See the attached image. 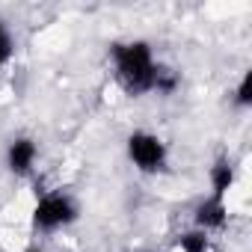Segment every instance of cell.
Wrapping results in <instances>:
<instances>
[{"label": "cell", "instance_id": "obj_1", "mask_svg": "<svg viewBox=\"0 0 252 252\" xmlns=\"http://www.w3.org/2000/svg\"><path fill=\"white\" fill-rule=\"evenodd\" d=\"M110 57L116 63V80L128 95H143L155 92L158 80V63L152 57L149 42H116L110 48Z\"/></svg>", "mask_w": 252, "mask_h": 252}, {"label": "cell", "instance_id": "obj_2", "mask_svg": "<svg viewBox=\"0 0 252 252\" xmlns=\"http://www.w3.org/2000/svg\"><path fill=\"white\" fill-rule=\"evenodd\" d=\"M128 158L140 172H149V175L166 169V146L160 137L149 131H134L128 137Z\"/></svg>", "mask_w": 252, "mask_h": 252}, {"label": "cell", "instance_id": "obj_3", "mask_svg": "<svg viewBox=\"0 0 252 252\" xmlns=\"http://www.w3.org/2000/svg\"><path fill=\"white\" fill-rule=\"evenodd\" d=\"M74 220H77V205L65 193H48L33 208V228H39V231H54Z\"/></svg>", "mask_w": 252, "mask_h": 252}, {"label": "cell", "instance_id": "obj_4", "mask_svg": "<svg viewBox=\"0 0 252 252\" xmlns=\"http://www.w3.org/2000/svg\"><path fill=\"white\" fill-rule=\"evenodd\" d=\"M36 155H39V149H36V143H33L30 137L12 140L9 149H6V166H9V172L27 175V172L33 169V163H36Z\"/></svg>", "mask_w": 252, "mask_h": 252}, {"label": "cell", "instance_id": "obj_5", "mask_svg": "<svg viewBox=\"0 0 252 252\" xmlns=\"http://www.w3.org/2000/svg\"><path fill=\"white\" fill-rule=\"evenodd\" d=\"M225 220H228V208H225V199H220V196H208V199L196 208V228H199V231L222 228Z\"/></svg>", "mask_w": 252, "mask_h": 252}, {"label": "cell", "instance_id": "obj_6", "mask_svg": "<svg viewBox=\"0 0 252 252\" xmlns=\"http://www.w3.org/2000/svg\"><path fill=\"white\" fill-rule=\"evenodd\" d=\"M234 184V166L225 160V158H220L214 166H211V196H220V199H225V193H228V187Z\"/></svg>", "mask_w": 252, "mask_h": 252}, {"label": "cell", "instance_id": "obj_7", "mask_svg": "<svg viewBox=\"0 0 252 252\" xmlns=\"http://www.w3.org/2000/svg\"><path fill=\"white\" fill-rule=\"evenodd\" d=\"M178 246H181V252H211L208 231H199V228L184 231V234L178 237Z\"/></svg>", "mask_w": 252, "mask_h": 252}, {"label": "cell", "instance_id": "obj_8", "mask_svg": "<svg viewBox=\"0 0 252 252\" xmlns=\"http://www.w3.org/2000/svg\"><path fill=\"white\" fill-rule=\"evenodd\" d=\"M12 54H15V42H12V33H9V27L0 21V65H6L9 60H12Z\"/></svg>", "mask_w": 252, "mask_h": 252}, {"label": "cell", "instance_id": "obj_9", "mask_svg": "<svg viewBox=\"0 0 252 252\" xmlns=\"http://www.w3.org/2000/svg\"><path fill=\"white\" fill-rule=\"evenodd\" d=\"M234 104L237 107H249L252 104V71H246L237 83V92H234Z\"/></svg>", "mask_w": 252, "mask_h": 252}, {"label": "cell", "instance_id": "obj_10", "mask_svg": "<svg viewBox=\"0 0 252 252\" xmlns=\"http://www.w3.org/2000/svg\"><path fill=\"white\" fill-rule=\"evenodd\" d=\"M30 252H36V249H30Z\"/></svg>", "mask_w": 252, "mask_h": 252}]
</instances>
